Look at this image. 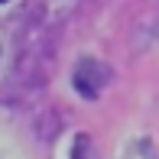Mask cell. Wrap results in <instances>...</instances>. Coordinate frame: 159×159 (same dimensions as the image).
<instances>
[{
	"label": "cell",
	"mask_w": 159,
	"mask_h": 159,
	"mask_svg": "<svg viewBox=\"0 0 159 159\" xmlns=\"http://www.w3.org/2000/svg\"><path fill=\"white\" fill-rule=\"evenodd\" d=\"M81 156H84V140H78L75 143V159H81Z\"/></svg>",
	"instance_id": "obj_1"
}]
</instances>
